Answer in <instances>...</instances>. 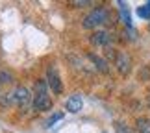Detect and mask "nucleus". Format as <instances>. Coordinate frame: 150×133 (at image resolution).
Here are the masks:
<instances>
[{"mask_svg":"<svg viewBox=\"0 0 150 133\" xmlns=\"http://www.w3.org/2000/svg\"><path fill=\"white\" fill-rule=\"evenodd\" d=\"M33 107L37 111H48L52 107V100L48 96V87L45 80H39L33 85Z\"/></svg>","mask_w":150,"mask_h":133,"instance_id":"1","label":"nucleus"},{"mask_svg":"<svg viewBox=\"0 0 150 133\" xmlns=\"http://www.w3.org/2000/svg\"><path fill=\"white\" fill-rule=\"evenodd\" d=\"M109 20V13L106 8H95L91 13L83 19V28H98L102 24H106V22Z\"/></svg>","mask_w":150,"mask_h":133,"instance_id":"2","label":"nucleus"},{"mask_svg":"<svg viewBox=\"0 0 150 133\" xmlns=\"http://www.w3.org/2000/svg\"><path fill=\"white\" fill-rule=\"evenodd\" d=\"M13 102L17 103L19 107H22V109H26L28 107V103L32 102V94H30V91H28L26 87H17L15 91H13Z\"/></svg>","mask_w":150,"mask_h":133,"instance_id":"3","label":"nucleus"},{"mask_svg":"<svg viewBox=\"0 0 150 133\" xmlns=\"http://www.w3.org/2000/svg\"><path fill=\"white\" fill-rule=\"evenodd\" d=\"M47 80H48L50 91L54 92V94H61V91H63V85H61L59 74H57V70H56L54 67H50V68H48V72H47Z\"/></svg>","mask_w":150,"mask_h":133,"instance_id":"4","label":"nucleus"},{"mask_svg":"<svg viewBox=\"0 0 150 133\" xmlns=\"http://www.w3.org/2000/svg\"><path fill=\"white\" fill-rule=\"evenodd\" d=\"M115 67H117V70L122 74V76H128L130 68H132V59L128 54H124V52H119L117 57H115Z\"/></svg>","mask_w":150,"mask_h":133,"instance_id":"5","label":"nucleus"},{"mask_svg":"<svg viewBox=\"0 0 150 133\" xmlns=\"http://www.w3.org/2000/svg\"><path fill=\"white\" fill-rule=\"evenodd\" d=\"M91 43L95 46H108L111 43V35H109L108 32H104V30H98V32H95L93 35H91Z\"/></svg>","mask_w":150,"mask_h":133,"instance_id":"6","label":"nucleus"},{"mask_svg":"<svg viewBox=\"0 0 150 133\" xmlns=\"http://www.w3.org/2000/svg\"><path fill=\"white\" fill-rule=\"evenodd\" d=\"M65 106H67V109H69L71 113H78L80 109H82V106H83V100H82V96H80V94H72V96L67 100Z\"/></svg>","mask_w":150,"mask_h":133,"instance_id":"7","label":"nucleus"},{"mask_svg":"<svg viewBox=\"0 0 150 133\" xmlns=\"http://www.w3.org/2000/svg\"><path fill=\"white\" fill-rule=\"evenodd\" d=\"M89 59H91V61H93V63H95V67H96V68H98V70H100V72H104V74H106V72L109 70V68H108V63H106V61H104V59H102V57H98V56H95V54H89Z\"/></svg>","mask_w":150,"mask_h":133,"instance_id":"8","label":"nucleus"},{"mask_svg":"<svg viewBox=\"0 0 150 133\" xmlns=\"http://www.w3.org/2000/svg\"><path fill=\"white\" fill-rule=\"evenodd\" d=\"M137 129L139 133H150V118H137Z\"/></svg>","mask_w":150,"mask_h":133,"instance_id":"9","label":"nucleus"},{"mask_svg":"<svg viewBox=\"0 0 150 133\" xmlns=\"http://www.w3.org/2000/svg\"><path fill=\"white\" fill-rule=\"evenodd\" d=\"M120 6V17H122V22L126 26H130L132 24V20H130V13H128V9H126V4L124 2H119Z\"/></svg>","mask_w":150,"mask_h":133,"instance_id":"10","label":"nucleus"},{"mask_svg":"<svg viewBox=\"0 0 150 133\" xmlns=\"http://www.w3.org/2000/svg\"><path fill=\"white\" fill-rule=\"evenodd\" d=\"M137 15L143 17V19H150V2H148V4H145L143 8L137 9Z\"/></svg>","mask_w":150,"mask_h":133,"instance_id":"11","label":"nucleus"},{"mask_svg":"<svg viewBox=\"0 0 150 133\" xmlns=\"http://www.w3.org/2000/svg\"><path fill=\"white\" fill-rule=\"evenodd\" d=\"M115 129H117V133H134L126 124H122V122H117L115 124Z\"/></svg>","mask_w":150,"mask_h":133,"instance_id":"12","label":"nucleus"},{"mask_svg":"<svg viewBox=\"0 0 150 133\" xmlns=\"http://www.w3.org/2000/svg\"><path fill=\"white\" fill-rule=\"evenodd\" d=\"M13 80H11V74L8 72H0V83H11Z\"/></svg>","mask_w":150,"mask_h":133,"instance_id":"13","label":"nucleus"},{"mask_svg":"<svg viewBox=\"0 0 150 133\" xmlns=\"http://www.w3.org/2000/svg\"><path fill=\"white\" fill-rule=\"evenodd\" d=\"M59 118H63V113H56V115H52V117L48 118V122H47V126H52L54 122H57Z\"/></svg>","mask_w":150,"mask_h":133,"instance_id":"14","label":"nucleus"},{"mask_svg":"<svg viewBox=\"0 0 150 133\" xmlns=\"http://www.w3.org/2000/svg\"><path fill=\"white\" fill-rule=\"evenodd\" d=\"M72 6H76V8H83V6H89L87 0H83V2H72Z\"/></svg>","mask_w":150,"mask_h":133,"instance_id":"15","label":"nucleus"}]
</instances>
